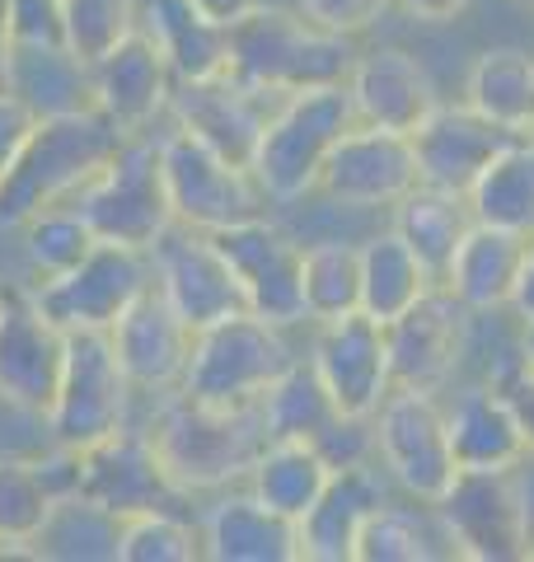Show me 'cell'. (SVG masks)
<instances>
[{
  "label": "cell",
  "instance_id": "28",
  "mask_svg": "<svg viewBox=\"0 0 534 562\" xmlns=\"http://www.w3.org/2000/svg\"><path fill=\"white\" fill-rule=\"evenodd\" d=\"M5 90L20 94L38 117H62V113L94 109L89 61H80L62 38L14 43L10 66H5Z\"/></svg>",
  "mask_w": 534,
  "mask_h": 562
},
{
  "label": "cell",
  "instance_id": "35",
  "mask_svg": "<svg viewBox=\"0 0 534 562\" xmlns=\"http://www.w3.org/2000/svg\"><path fill=\"white\" fill-rule=\"evenodd\" d=\"M474 221L534 235V136H511L469 192Z\"/></svg>",
  "mask_w": 534,
  "mask_h": 562
},
{
  "label": "cell",
  "instance_id": "18",
  "mask_svg": "<svg viewBox=\"0 0 534 562\" xmlns=\"http://www.w3.org/2000/svg\"><path fill=\"white\" fill-rule=\"evenodd\" d=\"M418 183H422V173H418L413 136L356 122L333 146L319 192L352 211H380V206L394 211Z\"/></svg>",
  "mask_w": 534,
  "mask_h": 562
},
{
  "label": "cell",
  "instance_id": "53",
  "mask_svg": "<svg viewBox=\"0 0 534 562\" xmlns=\"http://www.w3.org/2000/svg\"><path fill=\"white\" fill-rule=\"evenodd\" d=\"M5 291H10V286H0V305H5Z\"/></svg>",
  "mask_w": 534,
  "mask_h": 562
},
{
  "label": "cell",
  "instance_id": "15",
  "mask_svg": "<svg viewBox=\"0 0 534 562\" xmlns=\"http://www.w3.org/2000/svg\"><path fill=\"white\" fill-rule=\"evenodd\" d=\"M469 328H474V314L445 286H432L418 305H408L399 319H389L385 347H389L394 390L441 394L455 380L459 361L469 357Z\"/></svg>",
  "mask_w": 534,
  "mask_h": 562
},
{
  "label": "cell",
  "instance_id": "42",
  "mask_svg": "<svg viewBox=\"0 0 534 562\" xmlns=\"http://www.w3.org/2000/svg\"><path fill=\"white\" fill-rule=\"evenodd\" d=\"M136 29V0H62V43L80 61H99Z\"/></svg>",
  "mask_w": 534,
  "mask_h": 562
},
{
  "label": "cell",
  "instance_id": "44",
  "mask_svg": "<svg viewBox=\"0 0 534 562\" xmlns=\"http://www.w3.org/2000/svg\"><path fill=\"white\" fill-rule=\"evenodd\" d=\"M38 113L29 109V103L20 99V94H10L5 85H0V179L20 165V155H24V146L33 140V132H38Z\"/></svg>",
  "mask_w": 534,
  "mask_h": 562
},
{
  "label": "cell",
  "instance_id": "29",
  "mask_svg": "<svg viewBox=\"0 0 534 562\" xmlns=\"http://www.w3.org/2000/svg\"><path fill=\"white\" fill-rule=\"evenodd\" d=\"M136 29L159 47L174 80L216 76L230 61V33L202 20L188 0H136Z\"/></svg>",
  "mask_w": 534,
  "mask_h": 562
},
{
  "label": "cell",
  "instance_id": "54",
  "mask_svg": "<svg viewBox=\"0 0 534 562\" xmlns=\"http://www.w3.org/2000/svg\"><path fill=\"white\" fill-rule=\"evenodd\" d=\"M521 5H534V0H521Z\"/></svg>",
  "mask_w": 534,
  "mask_h": 562
},
{
  "label": "cell",
  "instance_id": "20",
  "mask_svg": "<svg viewBox=\"0 0 534 562\" xmlns=\"http://www.w3.org/2000/svg\"><path fill=\"white\" fill-rule=\"evenodd\" d=\"M89 80H94V109L127 136L159 132L169 122V99L178 80L141 29H132L99 61H89Z\"/></svg>",
  "mask_w": 534,
  "mask_h": 562
},
{
  "label": "cell",
  "instance_id": "8",
  "mask_svg": "<svg viewBox=\"0 0 534 562\" xmlns=\"http://www.w3.org/2000/svg\"><path fill=\"white\" fill-rule=\"evenodd\" d=\"M136 422V390L118 366L109 333H70L57 398L47 408V441L89 450L118 427Z\"/></svg>",
  "mask_w": 534,
  "mask_h": 562
},
{
  "label": "cell",
  "instance_id": "1",
  "mask_svg": "<svg viewBox=\"0 0 534 562\" xmlns=\"http://www.w3.org/2000/svg\"><path fill=\"white\" fill-rule=\"evenodd\" d=\"M146 427L183 497L244 483L267 446L258 403L254 408H221V403H198L188 394H165L146 417Z\"/></svg>",
  "mask_w": 534,
  "mask_h": 562
},
{
  "label": "cell",
  "instance_id": "30",
  "mask_svg": "<svg viewBox=\"0 0 534 562\" xmlns=\"http://www.w3.org/2000/svg\"><path fill=\"white\" fill-rule=\"evenodd\" d=\"M465 103L507 136H534V57L525 47H488L469 66Z\"/></svg>",
  "mask_w": 534,
  "mask_h": 562
},
{
  "label": "cell",
  "instance_id": "52",
  "mask_svg": "<svg viewBox=\"0 0 534 562\" xmlns=\"http://www.w3.org/2000/svg\"><path fill=\"white\" fill-rule=\"evenodd\" d=\"M521 361H525V371L534 375V319L521 324Z\"/></svg>",
  "mask_w": 534,
  "mask_h": 562
},
{
  "label": "cell",
  "instance_id": "3",
  "mask_svg": "<svg viewBox=\"0 0 534 562\" xmlns=\"http://www.w3.org/2000/svg\"><path fill=\"white\" fill-rule=\"evenodd\" d=\"M122 140H127V132L99 109L43 117L20 155V165L0 179V225L20 231L43 206L76 202L85 183L122 150Z\"/></svg>",
  "mask_w": 534,
  "mask_h": 562
},
{
  "label": "cell",
  "instance_id": "13",
  "mask_svg": "<svg viewBox=\"0 0 534 562\" xmlns=\"http://www.w3.org/2000/svg\"><path fill=\"white\" fill-rule=\"evenodd\" d=\"M146 254H151L155 291L165 295V301L174 305V314L192 333L248 310L235 268H230V258L221 254V244L211 239L207 231H192V225L174 221Z\"/></svg>",
  "mask_w": 534,
  "mask_h": 562
},
{
  "label": "cell",
  "instance_id": "2",
  "mask_svg": "<svg viewBox=\"0 0 534 562\" xmlns=\"http://www.w3.org/2000/svg\"><path fill=\"white\" fill-rule=\"evenodd\" d=\"M356 43L347 33L319 29L296 5H263L230 29V61L240 80L258 85L267 94H300L319 85H347L356 66Z\"/></svg>",
  "mask_w": 534,
  "mask_h": 562
},
{
  "label": "cell",
  "instance_id": "6",
  "mask_svg": "<svg viewBox=\"0 0 534 562\" xmlns=\"http://www.w3.org/2000/svg\"><path fill=\"white\" fill-rule=\"evenodd\" d=\"M159 169H165V192L178 225L216 235L240 221L267 216V192L258 188L254 169L225 160L221 150H211L207 140L174 122L159 127Z\"/></svg>",
  "mask_w": 534,
  "mask_h": 562
},
{
  "label": "cell",
  "instance_id": "22",
  "mask_svg": "<svg viewBox=\"0 0 534 562\" xmlns=\"http://www.w3.org/2000/svg\"><path fill=\"white\" fill-rule=\"evenodd\" d=\"M507 132L488 122L483 113H474L469 103H436L432 117L413 132V150H418V173L426 188L455 192L469 198L474 183L483 179V169L502 155Z\"/></svg>",
  "mask_w": 534,
  "mask_h": 562
},
{
  "label": "cell",
  "instance_id": "48",
  "mask_svg": "<svg viewBox=\"0 0 534 562\" xmlns=\"http://www.w3.org/2000/svg\"><path fill=\"white\" fill-rule=\"evenodd\" d=\"M389 5H399L403 14H413L422 24H450L455 14H465L469 0H389Z\"/></svg>",
  "mask_w": 534,
  "mask_h": 562
},
{
  "label": "cell",
  "instance_id": "11",
  "mask_svg": "<svg viewBox=\"0 0 534 562\" xmlns=\"http://www.w3.org/2000/svg\"><path fill=\"white\" fill-rule=\"evenodd\" d=\"M376 427V460L408 497L432 506L455 483V450L445 408L426 390H389V398L370 417Z\"/></svg>",
  "mask_w": 534,
  "mask_h": 562
},
{
  "label": "cell",
  "instance_id": "38",
  "mask_svg": "<svg viewBox=\"0 0 534 562\" xmlns=\"http://www.w3.org/2000/svg\"><path fill=\"white\" fill-rule=\"evenodd\" d=\"M52 502L38 454H0V553H33Z\"/></svg>",
  "mask_w": 534,
  "mask_h": 562
},
{
  "label": "cell",
  "instance_id": "55",
  "mask_svg": "<svg viewBox=\"0 0 534 562\" xmlns=\"http://www.w3.org/2000/svg\"><path fill=\"white\" fill-rule=\"evenodd\" d=\"M0 408H5V403H0Z\"/></svg>",
  "mask_w": 534,
  "mask_h": 562
},
{
  "label": "cell",
  "instance_id": "43",
  "mask_svg": "<svg viewBox=\"0 0 534 562\" xmlns=\"http://www.w3.org/2000/svg\"><path fill=\"white\" fill-rule=\"evenodd\" d=\"M296 10L305 14V20H314L319 29L356 38V33H366L389 10V0H296Z\"/></svg>",
  "mask_w": 534,
  "mask_h": 562
},
{
  "label": "cell",
  "instance_id": "14",
  "mask_svg": "<svg viewBox=\"0 0 534 562\" xmlns=\"http://www.w3.org/2000/svg\"><path fill=\"white\" fill-rule=\"evenodd\" d=\"M211 239L221 244V254L235 268L248 314L281 328L305 324V291H300L305 244L287 225H277L272 216H254V221L230 225V231H216Z\"/></svg>",
  "mask_w": 534,
  "mask_h": 562
},
{
  "label": "cell",
  "instance_id": "23",
  "mask_svg": "<svg viewBox=\"0 0 534 562\" xmlns=\"http://www.w3.org/2000/svg\"><path fill=\"white\" fill-rule=\"evenodd\" d=\"M347 94H352L356 122L385 127V132H403V136H413L441 103L426 66L403 47L361 52L352 66V76H347Z\"/></svg>",
  "mask_w": 534,
  "mask_h": 562
},
{
  "label": "cell",
  "instance_id": "17",
  "mask_svg": "<svg viewBox=\"0 0 534 562\" xmlns=\"http://www.w3.org/2000/svg\"><path fill=\"white\" fill-rule=\"evenodd\" d=\"M287 94H267L258 85L240 80L235 70H216L202 80H178L169 99V122L207 140L211 150H221L235 165H254L258 136L267 117L277 113V103Z\"/></svg>",
  "mask_w": 534,
  "mask_h": 562
},
{
  "label": "cell",
  "instance_id": "37",
  "mask_svg": "<svg viewBox=\"0 0 534 562\" xmlns=\"http://www.w3.org/2000/svg\"><path fill=\"white\" fill-rule=\"evenodd\" d=\"M258 417L267 427V441H319L329 431V422L337 417V408L324 380L314 375V366L300 357L287 375L267 384V394L258 398Z\"/></svg>",
  "mask_w": 534,
  "mask_h": 562
},
{
  "label": "cell",
  "instance_id": "24",
  "mask_svg": "<svg viewBox=\"0 0 534 562\" xmlns=\"http://www.w3.org/2000/svg\"><path fill=\"white\" fill-rule=\"evenodd\" d=\"M198 530L211 562H300V525L263 506L244 483L216 492Z\"/></svg>",
  "mask_w": 534,
  "mask_h": 562
},
{
  "label": "cell",
  "instance_id": "27",
  "mask_svg": "<svg viewBox=\"0 0 534 562\" xmlns=\"http://www.w3.org/2000/svg\"><path fill=\"white\" fill-rule=\"evenodd\" d=\"M445 427H450L455 469H515L530 454L525 427L507 390L488 380L469 384L455 394V403H445Z\"/></svg>",
  "mask_w": 534,
  "mask_h": 562
},
{
  "label": "cell",
  "instance_id": "50",
  "mask_svg": "<svg viewBox=\"0 0 534 562\" xmlns=\"http://www.w3.org/2000/svg\"><path fill=\"white\" fill-rule=\"evenodd\" d=\"M515 483H521V506H525V539H530V558H534V450L515 464Z\"/></svg>",
  "mask_w": 534,
  "mask_h": 562
},
{
  "label": "cell",
  "instance_id": "40",
  "mask_svg": "<svg viewBox=\"0 0 534 562\" xmlns=\"http://www.w3.org/2000/svg\"><path fill=\"white\" fill-rule=\"evenodd\" d=\"M445 543L436 516L426 520L408 506L385 502L376 516L361 525V539H356V562H432L450 549H436Z\"/></svg>",
  "mask_w": 534,
  "mask_h": 562
},
{
  "label": "cell",
  "instance_id": "32",
  "mask_svg": "<svg viewBox=\"0 0 534 562\" xmlns=\"http://www.w3.org/2000/svg\"><path fill=\"white\" fill-rule=\"evenodd\" d=\"M469 225H474L469 198H455V192H441V188H426V183H418L394 206L399 239L418 254V262L426 268V277H432L436 286L445 281V268H450V258H455Z\"/></svg>",
  "mask_w": 534,
  "mask_h": 562
},
{
  "label": "cell",
  "instance_id": "39",
  "mask_svg": "<svg viewBox=\"0 0 534 562\" xmlns=\"http://www.w3.org/2000/svg\"><path fill=\"white\" fill-rule=\"evenodd\" d=\"M20 239H24V262H29L33 281L66 277L70 268H80L89 258V249L99 244V235L89 231V221L80 216L76 202L43 206L38 216H29L20 225Z\"/></svg>",
  "mask_w": 534,
  "mask_h": 562
},
{
  "label": "cell",
  "instance_id": "4",
  "mask_svg": "<svg viewBox=\"0 0 534 562\" xmlns=\"http://www.w3.org/2000/svg\"><path fill=\"white\" fill-rule=\"evenodd\" d=\"M352 127H356V113H352L347 85H319V90H300L281 99L258 136L254 165H248L258 188L267 192V202L291 206L314 198L333 146Z\"/></svg>",
  "mask_w": 534,
  "mask_h": 562
},
{
  "label": "cell",
  "instance_id": "46",
  "mask_svg": "<svg viewBox=\"0 0 534 562\" xmlns=\"http://www.w3.org/2000/svg\"><path fill=\"white\" fill-rule=\"evenodd\" d=\"M497 390H507V398H511V408H515V417H521V427H525V446L534 450V375L525 371H515V375H507Z\"/></svg>",
  "mask_w": 534,
  "mask_h": 562
},
{
  "label": "cell",
  "instance_id": "51",
  "mask_svg": "<svg viewBox=\"0 0 534 562\" xmlns=\"http://www.w3.org/2000/svg\"><path fill=\"white\" fill-rule=\"evenodd\" d=\"M10 52H14V14H10V0H0V85H5Z\"/></svg>",
  "mask_w": 534,
  "mask_h": 562
},
{
  "label": "cell",
  "instance_id": "36",
  "mask_svg": "<svg viewBox=\"0 0 534 562\" xmlns=\"http://www.w3.org/2000/svg\"><path fill=\"white\" fill-rule=\"evenodd\" d=\"M300 291H305V324H333L361 310V244L314 239L300 262Z\"/></svg>",
  "mask_w": 534,
  "mask_h": 562
},
{
  "label": "cell",
  "instance_id": "34",
  "mask_svg": "<svg viewBox=\"0 0 534 562\" xmlns=\"http://www.w3.org/2000/svg\"><path fill=\"white\" fill-rule=\"evenodd\" d=\"M118 530L122 520L89 502L85 492H66L52 502L38 539H33L29 558H52V562H118Z\"/></svg>",
  "mask_w": 534,
  "mask_h": 562
},
{
  "label": "cell",
  "instance_id": "25",
  "mask_svg": "<svg viewBox=\"0 0 534 562\" xmlns=\"http://www.w3.org/2000/svg\"><path fill=\"white\" fill-rule=\"evenodd\" d=\"M389 502L385 479L376 464H347L333 469L324 487L305 516H300V562H356V539L361 525Z\"/></svg>",
  "mask_w": 534,
  "mask_h": 562
},
{
  "label": "cell",
  "instance_id": "45",
  "mask_svg": "<svg viewBox=\"0 0 534 562\" xmlns=\"http://www.w3.org/2000/svg\"><path fill=\"white\" fill-rule=\"evenodd\" d=\"M14 43H47L62 38V0H10Z\"/></svg>",
  "mask_w": 534,
  "mask_h": 562
},
{
  "label": "cell",
  "instance_id": "21",
  "mask_svg": "<svg viewBox=\"0 0 534 562\" xmlns=\"http://www.w3.org/2000/svg\"><path fill=\"white\" fill-rule=\"evenodd\" d=\"M109 338H113L122 375H127L141 403L178 394L188 357H192V328L178 319L174 305L155 286L146 295H136L127 314L109 328Z\"/></svg>",
  "mask_w": 534,
  "mask_h": 562
},
{
  "label": "cell",
  "instance_id": "12",
  "mask_svg": "<svg viewBox=\"0 0 534 562\" xmlns=\"http://www.w3.org/2000/svg\"><path fill=\"white\" fill-rule=\"evenodd\" d=\"M70 333L47 319L29 286H10L0 305V403L10 413L38 417L47 427V408L57 398Z\"/></svg>",
  "mask_w": 534,
  "mask_h": 562
},
{
  "label": "cell",
  "instance_id": "26",
  "mask_svg": "<svg viewBox=\"0 0 534 562\" xmlns=\"http://www.w3.org/2000/svg\"><path fill=\"white\" fill-rule=\"evenodd\" d=\"M525 249H530V235L507 231V225L474 221L465 231V239H459L441 286L469 314H502V310H511Z\"/></svg>",
  "mask_w": 534,
  "mask_h": 562
},
{
  "label": "cell",
  "instance_id": "7",
  "mask_svg": "<svg viewBox=\"0 0 534 562\" xmlns=\"http://www.w3.org/2000/svg\"><path fill=\"white\" fill-rule=\"evenodd\" d=\"M76 206L103 244L151 249L174 225L165 169H159V132L122 140V150L85 183Z\"/></svg>",
  "mask_w": 534,
  "mask_h": 562
},
{
  "label": "cell",
  "instance_id": "41",
  "mask_svg": "<svg viewBox=\"0 0 534 562\" xmlns=\"http://www.w3.org/2000/svg\"><path fill=\"white\" fill-rule=\"evenodd\" d=\"M202 530L178 506L127 516L118 530V562H198Z\"/></svg>",
  "mask_w": 534,
  "mask_h": 562
},
{
  "label": "cell",
  "instance_id": "10",
  "mask_svg": "<svg viewBox=\"0 0 534 562\" xmlns=\"http://www.w3.org/2000/svg\"><path fill=\"white\" fill-rule=\"evenodd\" d=\"M155 286L151 254L127 249V244H94L80 268H70L66 277L33 281V301L47 319H57L66 333H109L136 295H146Z\"/></svg>",
  "mask_w": 534,
  "mask_h": 562
},
{
  "label": "cell",
  "instance_id": "9",
  "mask_svg": "<svg viewBox=\"0 0 534 562\" xmlns=\"http://www.w3.org/2000/svg\"><path fill=\"white\" fill-rule=\"evenodd\" d=\"M450 558L465 562H525V506L515 469H459L432 502Z\"/></svg>",
  "mask_w": 534,
  "mask_h": 562
},
{
  "label": "cell",
  "instance_id": "19",
  "mask_svg": "<svg viewBox=\"0 0 534 562\" xmlns=\"http://www.w3.org/2000/svg\"><path fill=\"white\" fill-rule=\"evenodd\" d=\"M314 375L324 380L337 413L347 417H376V408L394 390L389 375V347H385V324L370 314H347L333 324H314L310 357Z\"/></svg>",
  "mask_w": 534,
  "mask_h": 562
},
{
  "label": "cell",
  "instance_id": "5",
  "mask_svg": "<svg viewBox=\"0 0 534 562\" xmlns=\"http://www.w3.org/2000/svg\"><path fill=\"white\" fill-rule=\"evenodd\" d=\"M287 333L291 328L267 324L248 310L198 328L178 394L198 403H221V408H254L267 394V384L300 361Z\"/></svg>",
  "mask_w": 534,
  "mask_h": 562
},
{
  "label": "cell",
  "instance_id": "31",
  "mask_svg": "<svg viewBox=\"0 0 534 562\" xmlns=\"http://www.w3.org/2000/svg\"><path fill=\"white\" fill-rule=\"evenodd\" d=\"M333 479V464L324 460V450L314 441H267L263 454L248 469L244 487L254 492L263 506L300 520L310 506L324 497V487Z\"/></svg>",
  "mask_w": 534,
  "mask_h": 562
},
{
  "label": "cell",
  "instance_id": "33",
  "mask_svg": "<svg viewBox=\"0 0 534 562\" xmlns=\"http://www.w3.org/2000/svg\"><path fill=\"white\" fill-rule=\"evenodd\" d=\"M432 286L436 281L426 277L418 254L399 239L394 225L361 244V314H370V319H380V324L399 319Z\"/></svg>",
  "mask_w": 534,
  "mask_h": 562
},
{
  "label": "cell",
  "instance_id": "16",
  "mask_svg": "<svg viewBox=\"0 0 534 562\" xmlns=\"http://www.w3.org/2000/svg\"><path fill=\"white\" fill-rule=\"evenodd\" d=\"M80 492L118 520L188 502L169 479L165 460H159V446L146 422H127L113 436L80 450Z\"/></svg>",
  "mask_w": 534,
  "mask_h": 562
},
{
  "label": "cell",
  "instance_id": "47",
  "mask_svg": "<svg viewBox=\"0 0 534 562\" xmlns=\"http://www.w3.org/2000/svg\"><path fill=\"white\" fill-rule=\"evenodd\" d=\"M188 5H192V10H198V14H202V20H211V24H221V29L230 33V29H235V24L244 20V14H254V10L263 5V0H188Z\"/></svg>",
  "mask_w": 534,
  "mask_h": 562
},
{
  "label": "cell",
  "instance_id": "49",
  "mask_svg": "<svg viewBox=\"0 0 534 562\" xmlns=\"http://www.w3.org/2000/svg\"><path fill=\"white\" fill-rule=\"evenodd\" d=\"M511 314H515L521 324H530V319H534V235H530V249H525V262H521V277H515Z\"/></svg>",
  "mask_w": 534,
  "mask_h": 562
}]
</instances>
